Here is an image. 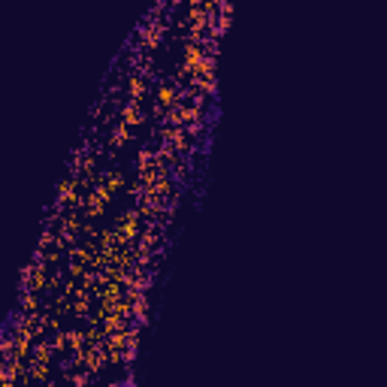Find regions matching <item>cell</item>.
Returning <instances> with one entry per match:
<instances>
[{"label": "cell", "instance_id": "6da1fadb", "mask_svg": "<svg viewBox=\"0 0 387 387\" xmlns=\"http://www.w3.org/2000/svg\"><path fill=\"white\" fill-rule=\"evenodd\" d=\"M161 100L164 103H173V88H161Z\"/></svg>", "mask_w": 387, "mask_h": 387}]
</instances>
